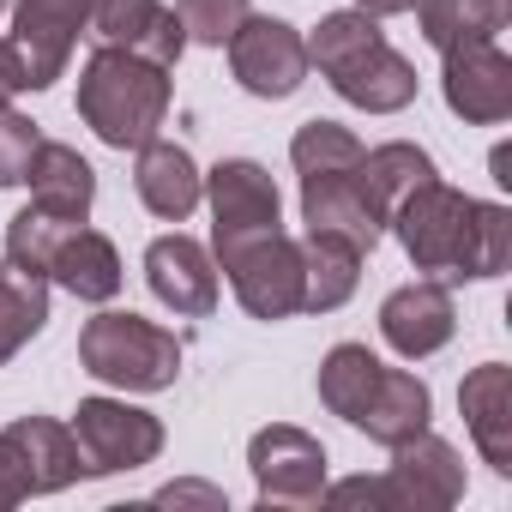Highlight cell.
Listing matches in <instances>:
<instances>
[{
    "label": "cell",
    "mask_w": 512,
    "mask_h": 512,
    "mask_svg": "<svg viewBox=\"0 0 512 512\" xmlns=\"http://www.w3.org/2000/svg\"><path fill=\"white\" fill-rule=\"evenodd\" d=\"M85 476L79 440L55 416H19L0 428V512H13L37 494H61Z\"/></svg>",
    "instance_id": "7"
},
{
    "label": "cell",
    "mask_w": 512,
    "mask_h": 512,
    "mask_svg": "<svg viewBox=\"0 0 512 512\" xmlns=\"http://www.w3.org/2000/svg\"><path fill=\"white\" fill-rule=\"evenodd\" d=\"M229 67H235V79H241V91L247 97H266V103H284V97H296L302 91V79H308V43H302V31L296 25H284V19H241L235 25V37H229Z\"/></svg>",
    "instance_id": "10"
},
{
    "label": "cell",
    "mask_w": 512,
    "mask_h": 512,
    "mask_svg": "<svg viewBox=\"0 0 512 512\" xmlns=\"http://www.w3.org/2000/svg\"><path fill=\"white\" fill-rule=\"evenodd\" d=\"M181 31L187 43H205V49H223L235 37V25L247 19V0H181Z\"/></svg>",
    "instance_id": "29"
},
{
    "label": "cell",
    "mask_w": 512,
    "mask_h": 512,
    "mask_svg": "<svg viewBox=\"0 0 512 512\" xmlns=\"http://www.w3.org/2000/svg\"><path fill=\"white\" fill-rule=\"evenodd\" d=\"M211 199V235H247V229H284V199L278 181L253 157H223L205 175Z\"/></svg>",
    "instance_id": "14"
},
{
    "label": "cell",
    "mask_w": 512,
    "mask_h": 512,
    "mask_svg": "<svg viewBox=\"0 0 512 512\" xmlns=\"http://www.w3.org/2000/svg\"><path fill=\"white\" fill-rule=\"evenodd\" d=\"M19 91H31L25 85V67H19V49H13V37H0V109H7Z\"/></svg>",
    "instance_id": "32"
},
{
    "label": "cell",
    "mask_w": 512,
    "mask_h": 512,
    "mask_svg": "<svg viewBox=\"0 0 512 512\" xmlns=\"http://www.w3.org/2000/svg\"><path fill=\"white\" fill-rule=\"evenodd\" d=\"M356 181L368 187L374 211H380V217H392V211H398L416 187H428V181H434V157H428L422 145H410V139H392V145L362 151Z\"/></svg>",
    "instance_id": "24"
},
{
    "label": "cell",
    "mask_w": 512,
    "mask_h": 512,
    "mask_svg": "<svg viewBox=\"0 0 512 512\" xmlns=\"http://www.w3.org/2000/svg\"><path fill=\"white\" fill-rule=\"evenodd\" d=\"M440 91H446V109L470 127H494L512 115V61L500 43H464V49H446L440 55Z\"/></svg>",
    "instance_id": "12"
},
{
    "label": "cell",
    "mask_w": 512,
    "mask_h": 512,
    "mask_svg": "<svg viewBox=\"0 0 512 512\" xmlns=\"http://www.w3.org/2000/svg\"><path fill=\"white\" fill-rule=\"evenodd\" d=\"M290 163L302 175H332V169H356L362 163V139L338 121H302L290 139Z\"/></svg>",
    "instance_id": "28"
},
{
    "label": "cell",
    "mask_w": 512,
    "mask_h": 512,
    "mask_svg": "<svg viewBox=\"0 0 512 512\" xmlns=\"http://www.w3.org/2000/svg\"><path fill=\"white\" fill-rule=\"evenodd\" d=\"M356 7L374 19H398V13H416V0H356Z\"/></svg>",
    "instance_id": "33"
},
{
    "label": "cell",
    "mask_w": 512,
    "mask_h": 512,
    "mask_svg": "<svg viewBox=\"0 0 512 512\" xmlns=\"http://www.w3.org/2000/svg\"><path fill=\"white\" fill-rule=\"evenodd\" d=\"M43 278L61 284L67 296L79 302H115L121 296V253L103 229H85V223H61L55 241H49V260H43Z\"/></svg>",
    "instance_id": "17"
},
{
    "label": "cell",
    "mask_w": 512,
    "mask_h": 512,
    "mask_svg": "<svg viewBox=\"0 0 512 512\" xmlns=\"http://www.w3.org/2000/svg\"><path fill=\"white\" fill-rule=\"evenodd\" d=\"M458 410H464V428L476 440V452L512 476V368L506 362H482L464 374L458 386Z\"/></svg>",
    "instance_id": "19"
},
{
    "label": "cell",
    "mask_w": 512,
    "mask_h": 512,
    "mask_svg": "<svg viewBox=\"0 0 512 512\" xmlns=\"http://www.w3.org/2000/svg\"><path fill=\"white\" fill-rule=\"evenodd\" d=\"M211 247L235 284V302L253 320L302 314V241H290L284 229H247V235H211Z\"/></svg>",
    "instance_id": "6"
},
{
    "label": "cell",
    "mask_w": 512,
    "mask_h": 512,
    "mask_svg": "<svg viewBox=\"0 0 512 512\" xmlns=\"http://www.w3.org/2000/svg\"><path fill=\"white\" fill-rule=\"evenodd\" d=\"M37 145H43L37 121H25V115H13V109H0V187H19V181L31 175Z\"/></svg>",
    "instance_id": "30"
},
{
    "label": "cell",
    "mask_w": 512,
    "mask_h": 512,
    "mask_svg": "<svg viewBox=\"0 0 512 512\" xmlns=\"http://www.w3.org/2000/svg\"><path fill=\"white\" fill-rule=\"evenodd\" d=\"M25 181H31V205L49 211V217H67V223H85L91 205H97V169H91L73 145L43 139Z\"/></svg>",
    "instance_id": "20"
},
{
    "label": "cell",
    "mask_w": 512,
    "mask_h": 512,
    "mask_svg": "<svg viewBox=\"0 0 512 512\" xmlns=\"http://www.w3.org/2000/svg\"><path fill=\"white\" fill-rule=\"evenodd\" d=\"M133 187H139L145 211H157V217H169V223L193 217V205L205 199V175H199V163H193L181 145H169V139H151V145H139Z\"/></svg>",
    "instance_id": "21"
},
{
    "label": "cell",
    "mask_w": 512,
    "mask_h": 512,
    "mask_svg": "<svg viewBox=\"0 0 512 512\" xmlns=\"http://www.w3.org/2000/svg\"><path fill=\"white\" fill-rule=\"evenodd\" d=\"M380 368H386V362H380L368 344H332L326 362H320V404H326L332 416L356 422L362 404H368V392H374V380H380Z\"/></svg>",
    "instance_id": "27"
},
{
    "label": "cell",
    "mask_w": 512,
    "mask_h": 512,
    "mask_svg": "<svg viewBox=\"0 0 512 512\" xmlns=\"http://www.w3.org/2000/svg\"><path fill=\"white\" fill-rule=\"evenodd\" d=\"M302 223L320 235L350 241L356 253H374L386 235V217L374 211L368 187L356 181V169H332V175H302Z\"/></svg>",
    "instance_id": "15"
},
{
    "label": "cell",
    "mask_w": 512,
    "mask_h": 512,
    "mask_svg": "<svg viewBox=\"0 0 512 512\" xmlns=\"http://www.w3.org/2000/svg\"><path fill=\"white\" fill-rule=\"evenodd\" d=\"M0 13H7V0H0Z\"/></svg>",
    "instance_id": "34"
},
{
    "label": "cell",
    "mask_w": 512,
    "mask_h": 512,
    "mask_svg": "<svg viewBox=\"0 0 512 512\" xmlns=\"http://www.w3.org/2000/svg\"><path fill=\"white\" fill-rule=\"evenodd\" d=\"M79 115L109 151L151 145L169 115V67L127 49H97L79 73Z\"/></svg>",
    "instance_id": "3"
},
{
    "label": "cell",
    "mask_w": 512,
    "mask_h": 512,
    "mask_svg": "<svg viewBox=\"0 0 512 512\" xmlns=\"http://www.w3.org/2000/svg\"><path fill=\"white\" fill-rule=\"evenodd\" d=\"M79 362L85 374H97L103 386H121V392H163L175 386L181 374V344L175 332H163L157 320H139V314H97L85 320L79 332Z\"/></svg>",
    "instance_id": "5"
},
{
    "label": "cell",
    "mask_w": 512,
    "mask_h": 512,
    "mask_svg": "<svg viewBox=\"0 0 512 512\" xmlns=\"http://www.w3.org/2000/svg\"><path fill=\"white\" fill-rule=\"evenodd\" d=\"M157 506H211V512H223L229 500L211 482H169V488H157Z\"/></svg>",
    "instance_id": "31"
},
{
    "label": "cell",
    "mask_w": 512,
    "mask_h": 512,
    "mask_svg": "<svg viewBox=\"0 0 512 512\" xmlns=\"http://www.w3.org/2000/svg\"><path fill=\"white\" fill-rule=\"evenodd\" d=\"M422 37L446 55L464 43H494L512 19V0H416Z\"/></svg>",
    "instance_id": "26"
},
{
    "label": "cell",
    "mask_w": 512,
    "mask_h": 512,
    "mask_svg": "<svg viewBox=\"0 0 512 512\" xmlns=\"http://www.w3.org/2000/svg\"><path fill=\"white\" fill-rule=\"evenodd\" d=\"M308 67H320L332 79V91L368 115H398L416 103V67L386 43L380 19L350 7V13H326L308 37Z\"/></svg>",
    "instance_id": "2"
},
{
    "label": "cell",
    "mask_w": 512,
    "mask_h": 512,
    "mask_svg": "<svg viewBox=\"0 0 512 512\" xmlns=\"http://www.w3.org/2000/svg\"><path fill=\"white\" fill-rule=\"evenodd\" d=\"M452 332H458V308H452V290L434 284V278L392 290L386 308H380V338H386L398 356H410V362L446 350Z\"/></svg>",
    "instance_id": "18"
},
{
    "label": "cell",
    "mask_w": 512,
    "mask_h": 512,
    "mask_svg": "<svg viewBox=\"0 0 512 512\" xmlns=\"http://www.w3.org/2000/svg\"><path fill=\"white\" fill-rule=\"evenodd\" d=\"M386 229H398L410 266L428 272L434 284H470V278H500L512 260V211L470 199L458 187H446L440 175L428 187H416Z\"/></svg>",
    "instance_id": "1"
},
{
    "label": "cell",
    "mask_w": 512,
    "mask_h": 512,
    "mask_svg": "<svg viewBox=\"0 0 512 512\" xmlns=\"http://www.w3.org/2000/svg\"><path fill=\"white\" fill-rule=\"evenodd\" d=\"M247 470H253V488H260V506L302 512V506H320L326 494V446L296 422H272L253 434Z\"/></svg>",
    "instance_id": "8"
},
{
    "label": "cell",
    "mask_w": 512,
    "mask_h": 512,
    "mask_svg": "<svg viewBox=\"0 0 512 512\" xmlns=\"http://www.w3.org/2000/svg\"><path fill=\"white\" fill-rule=\"evenodd\" d=\"M428 416H434L428 380H416V374H404V368H380V380H374V392H368V404H362V416H356L350 428H362V434L380 440V446H398V440L422 434Z\"/></svg>",
    "instance_id": "22"
},
{
    "label": "cell",
    "mask_w": 512,
    "mask_h": 512,
    "mask_svg": "<svg viewBox=\"0 0 512 512\" xmlns=\"http://www.w3.org/2000/svg\"><path fill=\"white\" fill-rule=\"evenodd\" d=\"M362 284V253L338 235H320L308 229L302 241V314H332L356 296Z\"/></svg>",
    "instance_id": "23"
},
{
    "label": "cell",
    "mask_w": 512,
    "mask_h": 512,
    "mask_svg": "<svg viewBox=\"0 0 512 512\" xmlns=\"http://www.w3.org/2000/svg\"><path fill=\"white\" fill-rule=\"evenodd\" d=\"M145 284L163 308L187 314V320H205L217 308V266H211V253L193 241V235H157L145 247Z\"/></svg>",
    "instance_id": "16"
},
{
    "label": "cell",
    "mask_w": 512,
    "mask_h": 512,
    "mask_svg": "<svg viewBox=\"0 0 512 512\" xmlns=\"http://www.w3.org/2000/svg\"><path fill=\"white\" fill-rule=\"evenodd\" d=\"M43 326H49V278L19 266V260H0V368H7Z\"/></svg>",
    "instance_id": "25"
},
{
    "label": "cell",
    "mask_w": 512,
    "mask_h": 512,
    "mask_svg": "<svg viewBox=\"0 0 512 512\" xmlns=\"http://www.w3.org/2000/svg\"><path fill=\"white\" fill-rule=\"evenodd\" d=\"M320 500L332 506H374V512H446L464 500V458L458 446H446L440 434H410L392 446V470L386 476H350L332 482Z\"/></svg>",
    "instance_id": "4"
},
{
    "label": "cell",
    "mask_w": 512,
    "mask_h": 512,
    "mask_svg": "<svg viewBox=\"0 0 512 512\" xmlns=\"http://www.w3.org/2000/svg\"><path fill=\"white\" fill-rule=\"evenodd\" d=\"M91 25V0H13V49L31 91H49Z\"/></svg>",
    "instance_id": "11"
},
{
    "label": "cell",
    "mask_w": 512,
    "mask_h": 512,
    "mask_svg": "<svg viewBox=\"0 0 512 512\" xmlns=\"http://www.w3.org/2000/svg\"><path fill=\"white\" fill-rule=\"evenodd\" d=\"M73 440L85 458V476H115V470H139L163 452V422L127 398H79L73 410Z\"/></svg>",
    "instance_id": "9"
},
{
    "label": "cell",
    "mask_w": 512,
    "mask_h": 512,
    "mask_svg": "<svg viewBox=\"0 0 512 512\" xmlns=\"http://www.w3.org/2000/svg\"><path fill=\"white\" fill-rule=\"evenodd\" d=\"M85 31L97 37V49H127V55H145L157 67H175L187 49L181 13H169L163 0H91Z\"/></svg>",
    "instance_id": "13"
}]
</instances>
